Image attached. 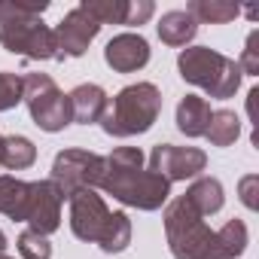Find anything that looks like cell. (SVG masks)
<instances>
[{
	"label": "cell",
	"mask_w": 259,
	"mask_h": 259,
	"mask_svg": "<svg viewBox=\"0 0 259 259\" xmlns=\"http://www.w3.org/2000/svg\"><path fill=\"white\" fill-rule=\"evenodd\" d=\"M165 238L174 259H238L250 244L244 220H229L213 232L183 195L165 207Z\"/></svg>",
	"instance_id": "cell-1"
},
{
	"label": "cell",
	"mask_w": 259,
	"mask_h": 259,
	"mask_svg": "<svg viewBox=\"0 0 259 259\" xmlns=\"http://www.w3.org/2000/svg\"><path fill=\"white\" fill-rule=\"evenodd\" d=\"M98 189L138 210H159L171 201V183L147 168V156L141 147H116L110 156H104Z\"/></svg>",
	"instance_id": "cell-2"
},
{
	"label": "cell",
	"mask_w": 259,
	"mask_h": 259,
	"mask_svg": "<svg viewBox=\"0 0 259 259\" xmlns=\"http://www.w3.org/2000/svg\"><path fill=\"white\" fill-rule=\"evenodd\" d=\"M162 116V92L156 82H132L113 95L104 119L98 122L107 138H135L156 125Z\"/></svg>",
	"instance_id": "cell-3"
},
{
	"label": "cell",
	"mask_w": 259,
	"mask_h": 259,
	"mask_svg": "<svg viewBox=\"0 0 259 259\" xmlns=\"http://www.w3.org/2000/svg\"><path fill=\"white\" fill-rule=\"evenodd\" d=\"M177 70L183 76V82L204 89L210 98L226 101L235 98V92L241 89V67L235 58L210 49V46H186L177 55Z\"/></svg>",
	"instance_id": "cell-4"
},
{
	"label": "cell",
	"mask_w": 259,
	"mask_h": 259,
	"mask_svg": "<svg viewBox=\"0 0 259 259\" xmlns=\"http://www.w3.org/2000/svg\"><path fill=\"white\" fill-rule=\"evenodd\" d=\"M22 82H25V98L22 101L28 104V113H31L37 128H43L49 135H58L73 122L70 119V101L55 85V79L49 73H25Z\"/></svg>",
	"instance_id": "cell-5"
},
{
	"label": "cell",
	"mask_w": 259,
	"mask_h": 259,
	"mask_svg": "<svg viewBox=\"0 0 259 259\" xmlns=\"http://www.w3.org/2000/svg\"><path fill=\"white\" fill-rule=\"evenodd\" d=\"M104 174V156L92 153V150H61L52 162V174L49 180L58 186V192L64 198H70L79 189H98Z\"/></svg>",
	"instance_id": "cell-6"
},
{
	"label": "cell",
	"mask_w": 259,
	"mask_h": 259,
	"mask_svg": "<svg viewBox=\"0 0 259 259\" xmlns=\"http://www.w3.org/2000/svg\"><path fill=\"white\" fill-rule=\"evenodd\" d=\"M0 46L13 55H22L28 61H61L55 31L43 25V19H28L16 25L0 28Z\"/></svg>",
	"instance_id": "cell-7"
},
{
	"label": "cell",
	"mask_w": 259,
	"mask_h": 259,
	"mask_svg": "<svg viewBox=\"0 0 259 259\" xmlns=\"http://www.w3.org/2000/svg\"><path fill=\"white\" fill-rule=\"evenodd\" d=\"M61 204H64V195L58 192V186L52 180H31L22 223H28V229L49 238L52 232L61 229Z\"/></svg>",
	"instance_id": "cell-8"
},
{
	"label": "cell",
	"mask_w": 259,
	"mask_h": 259,
	"mask_svg": "<svg viewBox=\"0 0 259 259\" xmlns=\"http://www.w3.org/2000/svg\"><path fill=\"white\" fill-rule=\"evenodd\" d=\"M207 168V153L198 147H174V144H156L150 150V171L174 180H192Z\"/></svg>",
	"instance_id": "cell-9"
},
{
	"label": "cell",
	"mask_w": 259,
	"mask_h": 259,
	"mask_svg": "<svg viewBox=\"0 0 259 259\" xmlns=\"http://www.w3.org/2000/svg\"><path fill=\"white\" fill-rule=\"evenodd\" d=\"M70 204V232L73 238L85 241V244H98V238L107 229L110 220V207L104 201V195H98V189H79L67 198Z\"/></svg>",
	"instance_id": "cell-10"
},
{
	"label": "cell",
	"mask_w": 259,
	"mask_h": 259,
	"mask_svg": "<svg viewBox=\"0 0 259 259\" xmlns=\"http://www.w3.org/2000/svg\"><path fill=\"white\" fill-rule=\"evenodd\" d=\"M52 31H55V43H58L61 61H64V58H79V55H85L89 46L95 43V37L101 34V25H98L82 7H73L70 13H64V19H61Z\"/></svg>",
	"instance_id": "cell-11"
},
{
	"label": "cell",
	"mask_w": 259,
	"mask_h": 259,
	"mask_svg": "<svg viewBox=\"0 0 259 259\" xmlns=\"http://www.w3.org/2000/svg\"><path fill=\"white\" fill-rule=\"evenodd\" d=\"M150 43L144 34H135V31H125V34H116L107 46H104V61L107 67H113L116 73H138L150 64Z\"/></svg>",
	"instance_id": "cell-12"
},
{
	"label": "cell",
	"mask_w": 259,
	"mask_h": 259,
	"mask_svg": "<svg viewBox=\"0 0 259 259\" xmlns=\"http://www.w3.org/2000/svg\"><path fill=\"white\" fill-rule=\"evenodd\" d=\"M67 101H70V119L79 125L101 122L107 113V104H110L107 92L98 82H79L73 92H67Z\"/></svg>",
	"instance_id": "cell-13"
},
{
	"label": "cell",
	"mask_w": 259,
	"mask_h": 259,
	"mask_svg": "<svg viewBox=\"0 0 259 259\" xmlns=\"http://www.w3.org/2000/svg\"><path fill=\"white\" fill-rule=\"evenodd\" d=\"M210 116H213V110H210L207 98H201V95H183L180 104H177L174 122H177V132L180 135H186V138H204L207 125H210Z\"/></svg>",
	"instance_id": "cell-14"
},
{
	"label": "cell",
	"mask_w": 259,
	"mask_h": 259,
	"mask_svg": "<svg viewBox=\"0 0 259 259\" xmlns=\"http://www.w3.org/2000/svg\"><path fill=\"white\" fill-rule=\"evenodd\" d=\"M156 31H159V40H162L165 46L186 49V46L195 40V34H198V22H195L186 10H168V13L159 19Z\"/></svg>",
	"instance_id": "cell-15"
},
{
	"label": "cell",
	"mask_w": 259,
	"mask_h": 259,
	"mask_svg": "<svg viewBox=\"0 0 259 259\" xmlns=\"http://www.w3.org/2000/svg\"><path fill=\"white\" fill-rule=\"evenodd\" d=\"M183 198L192 204L198 217H213L226 204V189L217 177H195V183L183 192Z\"/></svg>",
	"instance_id": "cell-16"
},
{
	"label": "cell",
	"mask_w": 259,
	"mask_h": 259,
	"mask_svg": "<svg viewBox=\"0 0 259 259\" xmlns=\"http://www.w3.org/2000/svg\"><path fill=\"white\" fill-rule=\"evenodd\" d=\"M37 162V147L31 138L25 135H10V138H0V168H10V171H25Z\"/></svg>",
	"instance_id": "cell-17"
},
{
	"label": "cell",
	"mask_w": 259,
	"mask_h": 259,
	"mask_svg": "<svg viewBox=\"0 0 259 259\" xmlns=\"http://www.w3.org/2000/svg\"><path fill=\"white\" fill-rule=\"evenodd\" d=\"M186 13L198 25H229L241 16V7L232 4V0H192Z\"/></svg>",
	"instance_id": "cell-18"
},
{
	"label": "cell",
	"mask_w": 259,
	"mask_h": 259,
	"mask_svg": "<svg viewBox=\"0 0 259 259\" xmlns=\"http://www.w3.org/2000/svg\"><path fill=\"white\" fill-rule=\"evenodd\" d=\"M25 198H28V180H19L13 174H0V213L10 217L13 223H22Z\"/></svg>",
	"instance_id": "cell-19"
},
{
	"label": "cell",
	"mask_w": 259,
	"mask_h": 259,
	"mask_svg": "<svg viewBox=\"0 0 259 259\" xmlns=\"http://www.w3.org/2000/svg\"><path fill=\"white\" fill-rule=\"evenodd\" d=\"M204 138L210 141V147H232L241 138V119H238V113L235 110H226V107L223 110H213Z\"/></svg>",
	"instance_id": "cell-20"
},
{
	"label": "cell",
	"mask_w": 259,
	"mask_h": 259,
	"mask_svg": "<svg viewBox=\"0 0 259 259\" xmlns=\"http://www.w3.org/2000/svg\"><path fill=\"white\" fill-rule=\"evenodd\" d=\"M128 244H132V220H128V213H122V210H113L110 220H107L104 235L98 238V247L113 256V253H125Z\"/></svg>",
	"instance_id": "cell-21"
},
{
	"label": "cell",
	"mask_w": 259,
	"mask_h": 259,
	"mask_svg": "<svg viewBox=\"0 0 259 259\" xmlns=\"http://www.w3.org/2000/svg\"><path fill=\"white\" fill-rule=\"evenodd\" d=\"M46 10H49V0H0V28L40 19Z\"/></svg>",
	"instance_id": "cell-22"
},
{
	"label": "cell",
	"mask_w": 259,
	"mask_h": 259,
	"mask_svg": "<svg viewBox=\"0 0 259 259\" xmlns=\"http://www.w3.org/2000/svg\"><path fill=\"white\" fill-rule=\"evenodd\" d=\"M79 7L101 28L104 25H125V16H128V0H82Z\"/></svg>",
	"instance_id": "cell-23"
},
{
	"label": "cell",
	"mask_w": 259,
	"mask_h": 259,
	"mask_svg": "<svg viewBox=\"0 0 259 259\" xmlns=\"http://www.w3.org/2000/svg\"><path fill=\"white\" fill-rule=\"evenodd\" d=\"M22 98H25V82H22V76L13 73V70H0V113L19 107Z\"/></svg>",
	"instance_id": "cell-24"
},
{
	"label": "cell",
	"mask_w": 259,
	"mask_h": 259,
	"mask_svg": "<svg viewBox=\"0 0 259 259\" xmlns=\"http://www.w3.org/2000/svg\"><path fill=\"white\" fill-rule=\"evenodd\" d=\"M16 244H19L22 259H52V244H49V238L40 235V232H34V229H25Z\"/></svg>",
	"instance_id": "cell-25"
},
{
	"label": "cell",
	"mask_w": 259,
	"mask_h": 259,
	"mask_svg": "<svg viewBox=\"0 0 259 259\" xmlns=\"http://www.w3.org/2000/svg\"><path fill=\"white\" fill-rule=\"evenodd\" d=\"M238 67L244 76H259V31H250L247 43H244V52L238 58Z\"/></svg>",
	"instance_id": "cell-26"
},
{
	"label": "cell",
	"mask_w": 259,
	"mask_h": 259,
	"mask_svg": "<svg viewBox=\"0 0 259 259\" xmlns=\"http://www.w3.org/2000/svg\"><path fill=\"white\" fill-rule=\"evenodd\" d=\"M156 13V4L153 0H128V16H125V25L128 28H138V25H147Z\"/></svg>",
	"instance_id": "cell-27"
},
{
	"label": "cell",
	"mask_w": 259,
	"mask_h": 259,
	"mask_svg": "<svg viewBox=\"0 0 259 259\" xmlns=\"http://www.w3.org/2000/svg\"><path fill=\"white\" fill-rule=\"evenodd\" d=\"M256 186H259V177L256 174H247L238 183V192H241V201H244L247 210H256Z\"/></svg>",
	"instance_id": "cell-28"
},
{
	"label": "cell",
	"mask_w": 259,
	"mask_h": 259,
	"mask_svg": "<svg viewBox=\"0 0 259 259\" xmlns=\"http://www.w3.org/2000/svg\"><path fill=\"white\" fill-rule=\"evenodd\" d=\"M7 247H10V244H7V235H4V229H0V256L7 253Z\"/></svg>",
	"instance_id": "cell-29"
},
{
	"label": "cell",
	"mask_w": 259,
	"mask_h": 259,
	"mask_svg": "<svg viewBox=\"0 0 259 259\" xmlns=\"http://www.w3.org/2000/svg\"><path fill=\"white\" fill-rule=\"evenodd\" d=\"M0 259H16V256H7V253H4V256H0Z\"/></svg>",
	"instance_id": "cell-30"
},
{
	"label": "cell",
	"mask_w": 259,
	"mask_h": 259,
	"mask_svg": "<svg viewBox=\"0 0 259 259\" xmlns=\"http://www.w3.org/2000/svg\"><path fill=\"white\" fill-rule=\"evenodd\" d=\"M0 138H4V135H0Z\"/></svg>",
	"instance_id": "cell-31"
}]
</instances>
